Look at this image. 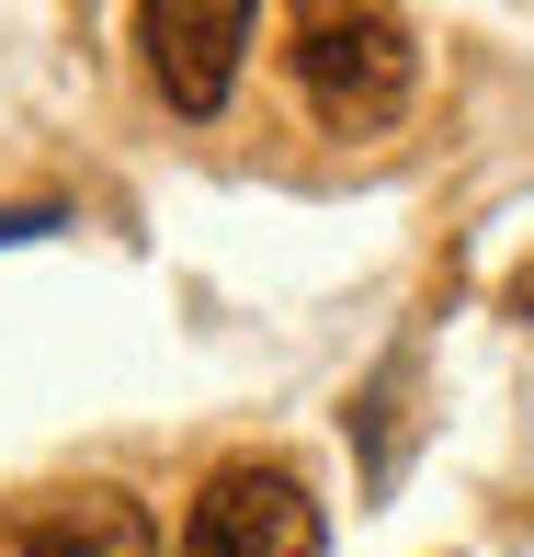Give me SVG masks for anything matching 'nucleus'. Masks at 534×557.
I'll use <instances>...</instances> for the list:
<instances>
[{
  "label": "nucleus",
  "instance_id": "obj_1",
  "mask_svg": "<svg viewBox=\"0 0 534 557\" xmlns=\"http://www.w3.org/2000/svg\"><path fill=\"white\" fill-rule=\"evenodd\" d=\"M285 69H296V91H308V114L330 137H375V125H398V103H410L421 46L375 0H319V12H296Z\"/></svg>",
  "mask_w": 534,
  "mask_h": 557
},
{
  "label": "nucleus",
  "instance_id": "obj_2",
  "mask_svg": "<svg viewBox=\"0 0 534 557\" xmlns=\"http://www.w3.org/2000/svg\"><path fill=\"white\" fill-rule=\"evenodd\" d=\"M183 557H319V500L273 455H227L183 512Z\"/></svg>",
  "mask_w": 534,
  "mask_h": 557
},
{
  "label": "nucleus",
  "instance_id": "obj_3",
  "mask_svg": "<svg viewBox=\"0 0 534 557\" xmlns=\"http://www.w3.org/2000/svg\"><path fill=\"white\" fill-rule=\"evenodd\" d=\"M137 35H148V81L171 91V114H216L239 91V58L262 35V12L250 0H148Z\"/></svg>",
  "mask_w": 534,
  "mask_h": 557
},
{
  "label": "nucleus",
  "instance_id": "obj_4",
  "mask_svg": "<svg viewBox=\"0 0 534 557\" xmlns=\"http://www.w3.org/2000/svg\"><path fill=\"white\" fill-rule=\"evenodd\" d=\"M0 557H160V512L137 490H12L0 500Z\"/></svg>",
  "mask_w": 534,
  "mask_h": 557
},
{
  "label": "nucleus",
  "instance_id": "obj_5",
  "mask_svg": "<svg viewBox=\"0 0 534 557\" xmlns=\"http://www.w3.org/2000/svg\"><path fill=\"white\" fill-rule=\"evenodd\" d=\"M46 227H69L58 206H0V250H12V239H46Z\"/></svg>",
  "mask_w": 534,
  "mask_h": 557
},
{
  "label": "nucleus",
  "instance_id": "obj_6",
  "mask_svg": "<svg viewBox=\"0 0 534 557\" xmlns=\"http://www.w3.org/2000/svg\"><path fill=\"white\" fill-rule=\"evenodd\" d=\"M512 308H523V319H534V262H523V273H512Z\"/></svg>",
  "mask_w": 534,
  "mask_h": 557
}]
</instances>
